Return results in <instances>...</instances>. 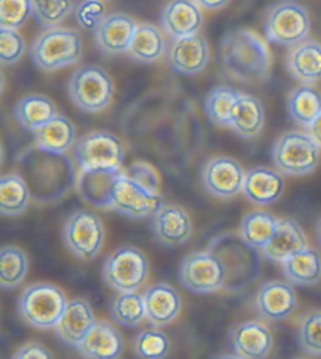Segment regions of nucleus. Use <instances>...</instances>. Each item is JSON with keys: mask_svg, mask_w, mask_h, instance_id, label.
I'll use <instances>...</instances> for the list:
<instances>
[{"mask_svg": "<svg viewBox=\"0 0 321 359\" xmlns=\"http://www.w3.org/2000/svg\"><path fill=\"white\" fill-rule=\"evenodd\" d=\"M124 132L133 149L168 170L189 163L203 137L195 113L168 99L132 110L124 119Z\"/></svg>", "mask_w": 321, "mask_h": 359, "instance_id": "f257e3e1", "label": "nucleus"}, {"mask_svg": "<svg viewBox=\"0 0 321 359\" xmlns=\"http://www.w3.org/2000/svg\"><path fill=\"white\" fill-rule=\"evenodd\" d=\"M18 163L36 203H55L77 185L74 163L66 152L58 154L33 144L19 154Z\"/></svg>", "mask_w": 321, "mask_h": 359, "instance_id": "f03ea898", "label": "nucleus"}, {"mask_svg": "<svg viewBox=\"0 0 321 359\" xmlns=\"http://www.w3.org/2000/svg\"><path fill=\"white\" fill-rule=\"evenodd\" d=\"M221 60L227 74L238 82L256 83L270 76L268 46L251 30L240 29L226 35L221 43Z\"/></svg>", "mask_w": 321, "mask_h": 359, "instance_id": "7ed1b4c3", "label": "nucleus"}, {"mask_svg": "<svg viewBox=\"0 0 321 359\" xmlns=\"http://www.w3.org/2000/svg\"><path fill=\"white\" fill-rule=\"evenodd\" d=\"M207 250L217 255L224 265L226 290L240 292L257 279L262 267V256L256 247L245 241L242 234L235 232L219 234L212 238Z\"/></svg>", "mask_w": 321, "mask_h": 359, "instance_id": "20e7f679", "label": "nucleus"}, {"mask_svg": "<svg viewBox=\"0 0 321 359\" xmlns=\"http://www.w3.org/2000/svg\"><path fill=\"white\" fill-rule=\"evenodd\" d=\"M82 38L66 27H48L33 39L30 57L38 69L50 72L77 63L82 57Z\"/></svg>", "mask_w": 321, "mask_h": 359, "instance_id": "39448f33", "label": "nucleus"}, {"mask_svg": "<svg viewBox=\"0 0 321 359\" xmlns=\"http://www.w3.org/2000/svg\"><path fill=\"white\" fill-rule=\"evenodd\" d=\"M64 292L49 283L27 285L18 298V312L22 322L38 330L55 328L68 306Z\"/></svg>", "mask_w": 321, "mask_h": 359, "instance_id": "423d86ee", "label": "nucleus"}, {"mask_svg": "<svg viewBox=\"0 0 321 359\" xmlns=\"http://www.w3.org/2000/svg\"><path fill=\"white\" fill-rule=\"evenodd\" d=\"M271 162L287 176H306L318 166L320 146L304 132H287L274 142Z\"/></svg>", "mask_w": 321, "mask_h": 359, "instance_id": "0eeeda50", "label": "nucleus"}, {"mask_svg": "<svg viewBox=\"0 0 321 359\" xmlns=\"http://www.w3.org/2000/svg\"><path fill=\"white\" fill-rule=\"evenodd\" d=\"M68 93L72 104L85 113L105 110L115 96L111 77L95 65L80 66L72 72L68 82Z\"/></svg>", "mask_w": 321, "mask_h": 359, "instance_id": "6e6552de", "label": "nucleus"}, {"mask_svg": "<svg viewBox=\"0 0 321 359\" xmlns=\"http://www.w3.org/2000/svg\"><path fill=\"white\" fill-rule=\"evenodd\" d=\"M72 154L82 171H118L124 163L125 149L115 134L96 130L80 138Z\"/></svg>", "mask_w": 321, "mask_h": 359, "instance_id": "1a4fd4ad", "label": "nucleus"}, {"mask_svg": "<svg viewBox=\"0 0 321 359\" xmlns=\"http://www.w3.org/2000/svg\"><path fill=\"white\" fill-rule=\"evenodd\" d=\"M264 29L270 43L293 48V46L303 43L309 35V13L303 5L295 2L276 4L266 10Z\"/></svg>", "mask_w": 321, "mask_h": 359, "instance_id": "9d476101", "label": "nucleus"}, {"mask_svg": "<svg viewBox=\"0 0 321 359\" xmlns=\"http://www.w3.org/2000/svg\"><path fill=\"white\" fill-rule=\"evenodd\" d=\"M149 273L148 259L135 247H121L105 259L102 278L118 292H135L146 283Z\"/></svg>", "mask_w": 321, "mask_h": 359, "instance_id": "9b49d317", "label": "nucleus"}, {"mask_svg": "<svg viewBox=\"0 0 321 359\" xmlns=\"http://www.w3.org/2000/svg\"><path fill=\"white\" fill-rule=\"evenodd\" d=\"M105 231L102 220L95 212L77 210L63 226V242L71 255L93 261L102 250Z\"/></svg>", "mask_w": 321, "mask_h": 359, "instance_id": "f8f14e48", "label": "nucleus"}, {"mask_svg": "<svg viewBox=\"0 0 321 359\" xmlns=\"http://www.w3.org/2000/svg\"><path fill=\"white\" fill-rule=\"evenodd\" d=\"M179 279L193 294H213L224 289L226 269L210 250L191 252L179 267Z\"/></svg>", "mask_w": 321, "mask_h": 359, "instance_id": "ddd939ff", "label": "nucleus"}, {"mask_svg": "<svg viewBox=\"0 0 321 359\" xmlns=\"http://www.w3.org/2000/svg\"><path fill=\"white\" fill-rule=\"evenodd\" d=\"M163 208V198L157 191L139 184L119 170L113 184L111 209L130 218L153 217Z\"/></svg>", "mask_w": 321, "mask_h": 359, "instance_id": "4468645a", "label": "nucleus"}, {"mask_svg": "<svg viewBox=\"0 0 321 359\" xmlns=\"http://www.w3.org/2000/svg\"><path fill=\"white\" fill-rule=\"evenodd\" d=\"M165 55L172 71L184 76H196L209 63V43L199 33L184 38H171Z\"/></svg>", "mask_w": 321, "mask_h": 359, "instance_id": "2eb2a0df", "label": "nucleus"}, {"mask_svg": "<svg viewBox=\"0 0 321 359\" xmlns=\"http://www.w3.org/2000/svg\"><path fill=\"white\" fill-rule=\"evenodd\" d=\"M200 176L205 190L212 196L231 199L242 191L246 172L243 166L231 157H213L205 162Z\"/></svg>", "mask_w": 321, "mask_h": 359, "instance_id": "dca6fc26", "label": "nucleus"}, {"mask_svg": "<svg viewBox=\"0 0 321 359\" xmlns=\"http://www.w3.org/2000/svg\"><path fill=\"white\" fill-rule=\"evenodd\" d=\"M137 22L125 13L105 15L97 27L93 30L96 48L107 55L127 54L135 36Z\"/></svg>", "mask_w": 321, "mask_h": 359, "instance_id": "f3484780", "label": "nucleus"}, {"mask_svg": "<svg viewBox=\"0 0 321 359\" xmlns=\"http://www.w3.org/2000/svg\"><path fill=\"white\" fill-rule=\"evenodd\" d=\"M203 19L195 0H166L160 10V25L170 38L196 35L203 27Z\"/></svg>", "mask_w": 321, "mask_h": 359, "instance_id": "a211bd4d", "label": "nucleus"}, {"mask_svg": "<svg viewBox=\"0 0 321 359\" xmlns=\"http://www.w3.org/2000/svg\"><path fill=\"white\" fill-rule=\"evenodd\" d=\"M296 309V292L289 283L268 281L256 295V311L265 322H280Z\"/></svg>", "mask_w": 321, "mask_h": 359, "instance_id": "6ab92c4d", "label": "nucleus"}, {"mask_svg": "<svg viewBox=\"0 0 321 359\" xmlns=\"http://www.w3.org/2000/svg\"><path fill=\"white\" fill-rule=\"evenodd\" d=\"M229 345L238 358L260 359L270 355L273 336L264 323L242 322L229 331Z\"/></svg>", "mask_w": 321, "mask_h": 359, "instance_id": "aec40b11", "label": "nucleus"}, {"mask_svg": "<svg viewBox=\"0 0 321 359\" xmlns=\"http://www.w3.org/2000/svg\"><path fill=\"white\" fill-rule=\"evenodd\" d=\"M152 232L165 247H180L191 237V218L179 205H163L152 217Z\"/></svg>", "mask_w": 321, "mask_h": 359, "instance_id": "412c9836", "label": "nucleus"}, {"mask_svg": "<svg viewBox=\"0 0 321 359\" xmlns=\"http://www.w3.org/2000/svg\"><path fill=\"white\" fill-rule=\"evenodd\" d=\"M96 325V317L90 303L83 298H76L66 306L62 318H60L55 331L60 341L78 347L90 334V331Z\"/></svg>", "mask_w": 321, "mask_h": 359, "instance_id": "4be33fe9", "label": "nucleus"}, {"mask_svg": "<svg viewBox=\"0 0 321 359\" xmlns=\"http://www.w3.org/2000/svg\"><path fill=\"white\" fill-rule=\"evenodd\" d=\"M243 195L247 201L256 205H270L276 203L284 191V179L276 170L265 166H254L246 171L243 182Z\"/></svg>", "mask_w": 321, "mask_h": 359, "instance_id": "5701e85b", "label": "nucleus"}, {"mask_svg": "<svg viewBox=\"0 0 321 359\" xmlns=\"http://www.w3.org/2000/svg\"><path fill=\"white\" fill-rule=\"evenodd\" d=\"M290 76L303 85H313L321 81V44L304 39L289 50L285 58Z\"/></svg>", "mask_w": 321, "mask_h": 359, "instance_id": "b1692460", "label": "nucleus"}, {"mask_svg": "<svg viewBox=\"0 0 321 359\" xmlns=\"http://www.w3.org/2000/svg\"><path fill=\"white\" fill-rule=\"evenodd\" d=\"M146 320L152 327L163 328L176 320L180 312V297L168 284H153L144 292Z\"/></svg>", "mask_w": 321, "mask_h": 359, "instance_id": "393cba45", "label": "nucleus"}, {"mask_svg": "<svg viewBox=\"0 0 321 359\" xmlns=\"http://www.w3.org/2000/svg\"><path fill=\"white\" fill-rule=\"evenodd\" d=\"M307 247H309L307 237L301 226L292 218H284V220H279V226L271 241L264 248H260V251L268 261L285 262L287 259Z\"/></svg>", "mask_w": 321, "mask_h": 359, "instance_id": "a878e982", "label": "nucleus"}, {"mask_svg": "<svg viewBox=\"0 0 321 359\" xmlns=\"http://www.w3.org/2000/svg\"><path fill=\"white\" fill-rule=\"evenodd\" d=\"M77 348L82 356L90 359H115L123 353L124 339L111 323L100 320Z\"/></svg>", "mask_w": 321, "mask_h": 359, "instance_id": "bb28decb", "label": "nucleus"}, {"mask_svg": "<svg viewBox=\"0 0 321 359\" xmlns=\"http://www.w3.org/2000/svg\"><path fill=\"white\" fill-rule=\"evenodd\" d=\"M118 171H82L77 177V190L85 203L95 208L111 209V191Z\"/></svg>", "mask_w": 321, "mask_h": 359, "instance_id": "cd10ccee", "label": "nucleus"}, {"mask_svg": "<svg viewBox=\"0 0 321 359\" xmlns=\"http://www.w3.org/2000/svg\"><path fill=\"white\" fill-rule=\"evenodd\" d=\"M265 124V110L256 96L240 95L232 111L231 128L242 138H256Z\"/></svg>", "mask_w": 321, "mask_h": 359, "instance_id": "c85d7f7f", "label": "nucleus"}, {"mask_svg": "<svg viewBox=\"0 0 321 359\" xmlns=\"http://www.w3.org/2000/svg\"><path fill=\"white\" fill-rule=\"evenodd\" d=\"M35 144L50 152H66L76 144V128L69 118L55 115L43 128L33 132Z\"/></svg>", "mask_w": 321, "mask_h": 359, "instance_id": "c756f323", "label": "nucleus"}, {"mask_svg": "<svg viewBox=\"0 0 321 359\" xmlns=\"http://www.w3.org/2000/svg\"><path fill=\"white\" fill-rule=\"evenodd\" d=\"M58 115L55 104L44 95H27L15 105V116L21 128L35 132Z\"/></svg>", "mask_w": 321, "mask_h": 359, "instance_id": "7c9ffc66", "label": "nucleus"}, {"mask_svg": "<svg viewBox=\"0 0 321 359\" xmlns=\"http://www.w3.org/2000/svg\"><path fill=\"white\" fill-rule=\"evenodd\" d=\"M166 54L163 33L153 24H138L127 55L138 63H153Z\"/></svg>", "mask_w": 321, "mask_h": 359, "instance_id": "2f4dec72", "label": "nucleus"}, {"mask_svg": "<svg viewBox=\"0 0 321 359\" xmlns=\"http://www.w3.org/2000/svg\"><path fill=\"white\" fill-rule=\"evenodd\" d=\"M284 275L289 283L303 285H313L321 279V257L318 251L307 247L282 262Z\"/></svg>", "mask_w": 321, "mask_h": 359, "instance_id": "473e14b6", "label": "nucleus"}, {"mask_svg": "<svg viewBox=\"0 0 321 359\" xmlns=\"http://www.w3.org/2000/svg\"><path fill=\"white\" fill-rule=\"evenodd\" d=\"M287 111L296 124L309 128L321 115V93L312 85L298 86L287 99Z\"/></svg>", "mask_w": 321, "mask_h": 359, "instance_id": "72a5a7b5", "label": "nucleus"}, {"mask_svg": "<svg viewBox=\"0 0 321 359\" xmlns=\"http://www.w3.org/2000/svg\"><path fill=\"white\" fill-rule=\"evenodd\" d=\"M32 198L29 184L21 172H10L0 179V210L6 217L22 214Z\"/></svg>", "mask_w": 321, "mask_h": 359, "instance_id": "f704fd0d", "label": "nucleus"}, {"mask_svg": "<svg viewBox=\"0 0 321 359\" xmlns=\"http://www.w3.org/2000/svg\"><path fill=\"white\" fill-rule=\"evenodd\" d=\"M279 226V220L270 212L254 210L243 217L240 223V234L247 243L256 248H264L271 241Z\"/></svg>", "mask_w": 321, "mask_h": 359, "instance_id": "c9c22d12", "label": "nucleus"}, {"mask_svg": "<svg viewBox=\"0 0 321 359\" xmlns=\"http://www.w3.org/2000/svg\"><path fill=\"white\" fill-rule=\"evenodd\" d=\"M110 316L121 327H137L146 318L144 297L137 292H119L110 303Z\"/></svg>", "mask_w": 321, "mask_h": 359, "instance_id": "e433bc0d", "label": "nucleus"}, {"mask_svg": "<svg viewBox=\"0 0 321 359\" xmlns=\"http://www.w3.org/2000/svg\"><path fill=\"white\" fill-rule=\"evenodd\" d=\"M242 93L231 86H217L205 97L204 110L209 121L217 126H229L232 121V111Z\"/></svg>", "mask_w": 321, "mask_h": 359, "instance_id": "4c0bfd02", "label": "nucleus"}, {"mask_svg": "<svg viewBox=\"0 0 321 359\" xmlns=\"http://www.w3.org/2000/svg\"><path fill=\"white\" fill-rule=\"evenodd\" d=\"M29 270V259L18 247H4L0 251V285L15 289L24 283Z\"/></svg>", "mask_w": 321, "mask_h": 359, "instance_id": "58836bf2", "label": "nucleus"}, {"mask_svg": "<svg viewBox=\"0 0 321 359\" xmlns=\"http://www.w3.org/2000/svg\"><path fill=\"white\" fill-rule=\"evenodd\" d=\"M32 4L33 16L44 27H58L76 10L72 0H32Z\"/></svg>", "mask_w": 321, "mask_h": 359, "instance_id": "ea45409f", "label": "nucleus"}, {"mask_svg": "<svg viewBox=\"0 0 321 359\" xmlns=\"http://www.w3.org/2000/svg\"><path fill=\"white\" fill-rule=\"evenodd\" d=\"M298 344L307 355L321 356V309L309 311L301 318Z\"/></svg>", "mask_w": 321, "mask_h": 359, "instance_id": "a19ab883", "label": "nucleus"}, {"mask_svg": "<svg viewBox=\"0 0 321 359\" xmlns=\"http://www.w3.org/2000/svg\"><path fill=\"white\" fill-rule=\"evenodd\" d=\"M170 339L165 332L156 330H144L135 337V351L139 358L162 359L170 353Z\"/></svg>", "mask_w": 321, "mask_h": 359, "instance_id": "79ce46f5", "label": "nucleus"}, {"mask_svg": "<svg viewBox=\"0 0 321 359\" xmlns=\"http://www.w3.org/2000/svg\"><path fill=\"white\" fill-rule=\"evenodd\" d=\"M33 15L32 0H0V27L18 30Z\"/></svg>", "mask_w": 321, "mask_h": 359, "instance_id": "37998d69", "label": "nucleus"}, {"mask_svg": "<svg viewBox=\"0 0 321 359\" xmlns=\"http://www.w3.org/2000/svg\"><path fill=\"white\" fill-rule=\"evenodd\" d=\"M25 39L21 33L13 29L0 30V60L2 65H15L24 57Z\"/></svg>", "mask_w": 321, "mask_h": 359, "instance_id": "c03bdc74", "label": "nucleus"}, {"mask_svg": "<svg viewBox=\"0 0 321 359\" xmlns=\"http://www.w3.org/2000/svg\"><path fill=\"white\" fill-rule=\"evenodd\" d=\"M76 21L86 30H95L105 16V5L102 0H78L76 4Z\"/></svg>", "mask_w": 321, "mask_h": 359, "instance_id": "a18cd8bd", "label": "nucleus"}, {"mask_svg": "<svg viewBox=\"0 0 321 359\" xmlns=\"http://www.w3.org/2000/svg\"><path fill=\"white\" fill-rule=\"evenodd\" d=\"M127 176H130L132 179H135L144 187H148L152 191H157L160 194V177L157 175V171L149 162L144 161H137L130 163L129 166H125V170H123Z\"/></svg>", "mask_w": 321, "mask_h": 359, "instance_id": "49530a36", "label": "nucleus"}, {"mask_svg": "<svg viewBox=\"0 0 321 359\" xmlns=\"http://www.w3.org/2000/svg\"><path fill=\"white\" fill-rule=\"evenodd\" d=\"M15 358H19V359H38V358H52V353H49L48 350H46L43 345L39 344H27L24 345V347L19 348L18 353L13 355Z\"/></svg>", "mask_w": 321, "mask_h": 359, "instance_id": "de8ad7c7", "label": "nucleus"}, {"mask_svg": "<svg viewBox=\"0 0 321 359\" xmlns=\"http://www.w3.org/2000/svg\"><path fill=\"white\" fill-rule=\"evenodd\" d=\"M195 2L205 10H221L231 0H195Z\"/></svg>", "mask_w": 321, "mask_h": 359, "instance_id": "09e8293b", "label": "nucleus"}, {"mask_svg": "<svg viewBox=\"0 0 321 359\" xmlns=\"http://www.w3.org/2000/svg\"><path fill=\"white\" fill-rule=\"evenodd\" d=\"M307 134H309L313 140H315L317 144L321 149V115L313 121L309 128H307Z\"/></svg>", "mask_w": 321, "mask_h": 359, "instance_id": "8fccbe9b", "label": "nucleus"}, {"mask_svg": "<svg viewBox=\"0 0 321 359\" xmlns=\"http://www.w3.org/2000/svg\"><path fill=\"white\" fill-rule=\"evenodd\" d=\"M317 241H318V245H320V248H321V218H320L318 223H317Z\"/></svg>", "mask_w": 321, "mask_h": 359, "instance_id": "3c124183", "label": "nucleus"}]
</instances>
